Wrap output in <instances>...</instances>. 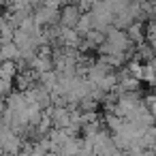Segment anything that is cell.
Listing matches in <instances>:
<instances>
[{"instance_id": "277c9868", "label": "cell", "mask_w": 156, "mask_h": 156, "mask_svg": "<svg viewBox=\"0 0 156 156\" xmlns=\"http://www.w3.org/2000/svg\"><path fill=\"white\" fill-rule=\"evenodd\" d=\"M143 2H150V5H152V2H156V0H143Z\"/></svg>"}, {"instance_id": "3957f363", "label": "cell", "mask_w": 156, "mask_h": 156, "mask_svg": "<svg viewBox=\"0 0 156 156\" xmlns=\"http://www.w3.org/2000/svg\"><path fill=\"white\" fill-rule=\"evenodd\" d=\"M13 34H15V28L11 26V22L7 17H0V43L13 41Z\"/></svg>"}, {"instance_id": "7a4b0ae2", "label": "cell", "mask_w": 156, "mask_h": 156, "mask_svg": "<svg viewBox=\"0 0 156 156\" xmlns=\"http://www.w3.org/2000/svg\"><path fill=\"white\" fill-rule=\"evenodd\" d=\"M124 32H126V37L130 39V43H137V45H139V43L145 41V28H143V22H141V20H135Z\"/></svg>"}, {"instance_id": "6da1fadb", "label": "cell", "mask_w": 156, "mask_h": 156, "mask_svg": "<svg viewBox=\"0 0 156 156\" xmlns=\"http://www.w3.org/2000/svg\"><path fill=\"white\" fill-rule=\"evenodd\" d=\"M79 17H81V9L75 2H69V5L62 7L60 17H58V24L62 28H75V24L79 22Z\"/></svg>"}]
</instances>
